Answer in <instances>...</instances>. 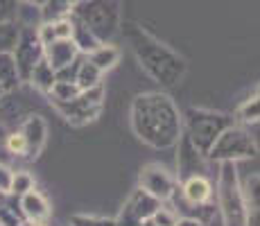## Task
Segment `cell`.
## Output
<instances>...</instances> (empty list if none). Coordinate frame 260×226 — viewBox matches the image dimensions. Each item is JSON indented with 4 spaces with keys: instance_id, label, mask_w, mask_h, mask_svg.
Returning <instances> with one entry per match:
<instances>
[{
    "instance_id": "1",
    "label": "cell",
    "mask_w": 260,
    "mask_h": 226,
    "mask_svg": "<svg viewBox=\"0 0 260 226\" xmlns=\"http://www.w3.org/2000/svg\"><path fill=\"white\" fill-rule=\"evenodd\" d=\"M129 124L134 136L152 149L177 147L183 136V113L163 90L138 93L129 107Z\"/></svg>"
},
{
    "instance_id": "2",
    "label": "cell",
    "mask_w": 260,
    "mask_h": 226,
    "mask_svg": "<svg viewBox=\"0 0 260 226\" xmlns=\"http://www.w3.org/2000/svg\"><path fill=\"white\" fill-rule=\"evenodd\" d=\"M120 32H122L124 41H127L141 70L147 77H152L156 84H161L163 88H172V86H179L186 79L188 75L186 57H181L177 50H172L170 45L158 41L143 25L127 21L122 23Z\"/></svg>"
},
{
    "instance_id": "3",
    "label": "cell",
    "mask_w": 260,
    "mask_h": 226,
    "mask_svg": "<svg viewBox=\"0 0 260 226\" xmlns=\"http://www.w3.org/2000/svg\"><path fill=\"white\" fill-rule=\"evenodd\" d=\"M181 113H183V136L204 156H208L215 140L222 136L224 129H229L236 122V118L231 113L213 111V109H204V107H190Z\"/></svg>"
},
{
    "instance_id": "4",
    "label": "cell",
    "mask_w": 260,
    "mask_h": 226,
    "mask_svg": "<svg viewBox=\"0 0 260 226\" xmlns=\"http://www.w3.org/2000/svg\"><path fill=\"white\" fill-rule=\"evenodd\" d=\"M217 185H215V197H217V215L222 219V226H247L249 210L244 204L242 183L238 179L236 163H217Z\"/></svg>"
},
{
    "instance_id": "5",
    "label": "cell",
    "mask_w": 260,
    "mask_h": 226,
    "mask_svg": "<svg viewBox=\"0 0 260 226\" xmlns=\"http://www.w3.org/2000/svg\"><path fill=\"white\" fill-rule=\"evenodd\" d=\"M102 43L113 41L122 27V9L120 0H79L73 12Z\"/></svg>"
},
{
    "instance_id": "6",
    "label": "cell",
    "mask_w": 260,
    "mask_h": 226,
    "mask_svg": "<svg viewBox=\"0 0 260 226\" xmlns=\"http://www.w3.org/2000/svg\"><path fill=\"white\" fill-rule=\"evenodd\" d=\"M104 100H107V88H104V84H98L93 88L82 90L73 100H50V107L71 127H86L102 115Z\"/></svg>"
},
{
    "instance_id": "7",
    "label": "cell",
    "mask_w": 260,
    "mask_h": 226,
    "mask_svg": "<svg viewBox=\"0 0 260 226\" xmlns=\"http://www.w3.org/2000/svg\"><path fill=\"white\" fill-rule=\"evenodd\" d=\"M258 156V143L244 124L233 122L229 129H224L222 136L215 140V145L208 152V160L213 163H238V160L256 158Z\"/></svg>"
},
{
    "instance_id": "8",
    "label": "cell",
    "mask_w": 260,
    "mask_h": 226,
    "mask_svg": "<svg viewBox=\"0 0 260 226\" xmlns=\"http://www.w3.org/2000/svg\"><path fill=\"white\" fill-rule=\"evenodd\" d=\"M161 199H156L154 195H149L147 190H143L141 185L132 190L124 204L120 206V213L113 217L116 226H141L143 219H149L158 208H161Z\"/></svg>"
},
{
    "instance_id": "9",
    "label": "cell",
    "mask_w": 260,
    "mask_h": 226,
    "mask_svg": "<svg viewBox=\"0 0 260 226\" xmlns=\"http://www.w3.org/2000/svg\"><path fill=\"white\" fill-rule=\"evenodd\" d=\"M138 185H141L143 190H147L149 195H154L156 199H161V202H168L174 195V190L179 188V179L166 165L147 163V165H143L141 172H138Z\"/></svg>"
},
{
    "instance_id": "10",
    "label": "cell",
    "mask_w": 260,
    "mask_h": 226,
    "mask_svg": "<svg viewBox=\"0 0 260 226\" xmlns=\"http://www.w3.org/2000/svg\"><path fill=\"white\" fill-rule=\"evenodd\" d=\"M12 54L16 59V68H18L21 79L27 82L34 66L46 57L43 54V41L39 37V27H21V37H18V43Z\"/></svg>"
},
{
    "instance_id": "11",
    "label": "cell",
    "mask_w": 260,
    "mask_h": 226,
    "mask_svg": "<svg viewBox=\"0 0 260 226\" xmlns=\"http://www.w3.org/2000/svg\"><path fill=\"white\" fill-rule=\"evenodd\" d=\"M18 129H21L25 143H27V160H37L48 145V122L43 120V115L29 113L23 118Z\"/></svg>"
},
{
    "instance_id": "12",
    "label": "cell",
    "mask_w": 260,
    "mask_h": 226,
    "mask_svg": "<svg viewBox=\"0 0 260 226\" xmlns=\"http://www.w3.org/2000/svg\"><path fill=\"white\" fill-rule=\"evenodd\" d=\"M166 204H170L174 208V213L179 217H186V219H194V222L204 224V226H211L215 215H217V204L213 202H206V204H194V202H188L186 197L181 195V190H174V195L168 199Z\"/></svg>"
},
{
    "instance_id": "13",
    "label": "cell",
    "mask_w": 260,
    "mask_h": 226,
    "mask_svg": "<svg viewBox=\"0 0 260 226\" xmlns=\"http://www.w3.org/2000/svg\"><path fill=\"white\" fill-rule=\"evenodd\" d=\"M43 54H46V61L54 68V73L61 68H66L68 63H73L79 57V48L75 45L73 37H63V39H54V41L43 43Z\"/></svg>"
},
{
    "instance_id": "14",
    "label": "cell",
    "mask_w": 260,
    "mask_h": 226,
    "mask_svg": "<svg viewBox=\"0 0 260 226\" xmlns=\"http://www.w3.org/2000/svg\"><path fill=\"white\" fill-rule=\"evenodd\" d=\"M21 208L27 222H32L34 226L48 224L50 215H52V206H50L48 197L43 192H39L37 188L27 190L25 195H21Z\"/></svg>"
},
{
    "instance_id": "15",
    "label": "cell",
    "mask_w": 260,
    "mask_h": 226,
    "mask_svg": "<svg viewBox=\"0 0 260 226\" xmlns=\"http://www.w3.org/2000/svg\"><path fill=\"white\" fill-rule=\"evenodd\" d=\"M179 190L188 202L206 204L215 199V185L206 174H190L183 181H179Z\"/></svg>"
},
{
    "instance_id": "16",
    "label": "cell",
    "mask_w": 260,
    "mask_h": 226,
    "mask_svg": "<svg viewBox=\"0 0 260 226\" xmlns=\"http://www.w3.org/2000/svg\"><path fill=\"white\" fill-rule=\"evenodd\" d=\"M179 149H181V154H179V158H177V163H179L177 179L183 181L186 177H190V174H204V165H197V163L208 160V156H204L186 136H181V140H179Z\"/></svg>"
},
{
    "instance_id": "17",
    "label": "cell",
    "mask_w": 260,
    "mask_h": 226,
    "mask_svg": "<svg viewBox=\"0 0 260 226\" xmlns=\"http://www.w3.org/2000/svg\"><path fill=\"white\" fill-rule=\"evenodd\" d=\"M23 84L16 68V59L12 52H0V88L5 93H14Z\"/></svg>"
},
{
    "instance_id": "18",
    "label": "cell",
    "mask_w": 260,
    "mask_h": 226,
    "mask_svg": "<svg viewBox=\"0 0 260 226\" xmlns=\"http://www.w3.org/2000/svg\"><path fill=\"white\" fill-rule=\"evenodd\" d=\"M54 82H57V73H54V68L46 61V57L34 66V70L29 73V77H27V84H32V86L37 90H41L43 95H48L50 90H52Z\"/></svg>"
},
{
    "instance_id": "19",
    "label": "cell",
    "mask_w": 260,
    "mask_h": 226,
    "mask_svg": "<svg viewBox=\"0 0 260 226\" xmlns=\"http://www.w3.org/2000/svg\"><path fill=\"white\" fill-rule=\"evenodd\" d=\"M86 57H88V61H93L102 73H107V70L116 68V63L120 61V50L109 41V43H100L98 48L86 54Z\"/></svg>"
},
{
    "instance_id": "20",
    "label": "cell",
    "mask_w": 260,
    "mask_h": 226,
    "mask_svg": "<svg viewBox=\"0 0 260 226\" xmlns=\"http://www.w3.org/2000/svg\"><path fill=\"white\" fill-rule=\"evenodd\" d=\"M71 23H73V34H71V37H73L75 45L79 48V52H82V54H88L91 50H95L100 43H102V41H100V39L91 32V29H88L86 25L79 21V18H75L73 14H71Z\"/></svg>"
},
{
    "instance_id": "21",
    "label": "cell",
    "mask_w": 260,
    "mask_h": 226,
    "mask_svg": "<svg viewBox=\"0 0 260 226\" xmlns=\"http://www.w3.org/2000/svg\"><path fill=\"white\" fill-rule=\"evenodd\" d=\"M102 70L95 66L93 61H88V57L84 54L82 63H79V70H77V77H75V82L79 84V88L86 90V88H93L98 86V84H102Z\"/></svg>"
},
{
    "instance_id": "22",
    "label": "cell",
    "mask_w": 260,
    "mask_h": 226,
    "mask_svg": "<svg viewBox=\"0 0 260 226\" xmlns=\"http://www.w3.org/2000/svg\"><path fill=\"white\" fill-rule=\"evenodd\" d=\"M233 118L238 120V124H244V127H247V124H260V93L244 100L236 109Z\"/></svg>"
},
{
    "instance_id": "23",
    "label": "cell",
    "mask_w": 260,
    "mask_h": 226,
    "mask_svg": "<svg viewBox=\"0 0 260 226\" xmlns=\"http://www.w3.org/2000/svg\"><path fill=\"white\" fill-rule=\"evenodd\" d=\"M79 0H46V5L41 7L43 21H54V18H66L71 16L77 7Z\"/></svg>"
},
{
    "instance_id": "24",
    "label": "cell",
    "mask_w": 260,
    "mask_h": 226,
    "mask_svg": "<svg viewBox=\"0 0 260 226\" xmlns=\"http://www.w3.org/2000/svg\"><path fill=\"white\" fill-rule=\"evenodd\" d=\"M242 183V195H244V204H247V210H258L260 208V174H249Z\"/></svg>"
},
{
    "instance_id": "25",
    "label": "cell",
    "mask_w": 260,
    "mask_h": 226,
    "mask_svg": "<svg viewBox=\"0 0 260 226\" xmlns=\"http://www.w3.org/2000/svg\"><path fill=\"white\" fill-rule=\"evenodd\" d=\"M18 37H21V25H16V21L0 23V52H14Z\"/></svg>"
},
{
    "instance_id": "26",
    "label": "cell",
    "mask_w": 260,
    "mask_h": 226,
    "mask_svg": "<svg viewBox=\"0 0 260 226\" xmlns=\"http://www.w3.org/2000/svg\"><path fill=\"white\" fill-rule=\"evenodd\" d=\"M7 152L12 158H25L27 160V143H25L23 134L18 127L7 132Z\"/></svg>"
},
{
    "instance_id": "27",
    "label": "cell",
    "mask_w": 260,
    "mask_h": 226,
    "mask_svg": "<svg viewBox=\"0 0 260 226\" xmlns=\"http://www.w3.org/2000/svg\"><path fill=\"white\" fill-rule=\"evenodd\" d=\"M37 188V181H34V177L27 172V170H14L12 172V183H9V192L14 195H25L27 190Z\"/></svg>"
},
{
    "instance_id": "28",
    "label": "cell",
    "mask_w": 260,
    "mask_h": 226,
    "mask_svg": "<svg viewBox=\"0 0 260 226\" xmlns=\"http://www.w3.org/2000/svg\"><path fill=\"white\" fill-rule=\"evenodd\" d=\"M79 93H82V88H79L77 82H61V79H57L52 90L48 93V100H73Z\"/></svg>"
},
{
    "instance_id": "29",
    "label": "cell",
    "mask_w": 260,
    "mask_h": 226,
    "mask_svg": "<svg viewBox=\"0 0 260 226\" xmlns=\"http://www.w3.org/2000/svg\"><path fill=\"white\" fill-rule=\"evenodd\" d=\"M71 226H116L113 217H100V215L77 213L71 217Z\"/></svg>"
},
{
    "instance_id": "30",
    "label": "cell",
    "mask_w": 260,
    "mask_h": 226,
    "mask_svg": "<svg viewBox=\"0 0 260 226\" xmlns=\"http://www.w3.org/2000/svg\"><path fill=\"white\" fill-rule=\"evenodd\" d=\"M152 219H154V222H156L158 226H177L179 215L174 213L172 206H166V202H163V204H161V208H158L156 213L152 215Z\"/></svg>"
},
{
    "instance_id": "31",
    "label": "cell",
    "mask_w": 260,
    "mask_h": 226,
    "mask_svg": "<svg viewBox=\"0 0 260 226\" xmlns=\"http://www.w3.org/2000/svg\"><path fill=\"white\" fill-rule=\"evenodd\" d=\"M21 0H0V23L16 21V9Z\"/></svg>"
},
{
    "instance_id": "32",
    "label": "cell",
    "mask_w": 260,
    "mask_h": 226,
    "mask_svg": "<svg viewBox=\"0 0 260 226\" xmlns=\"http://www.w3.org/2000/svg\"><path fill=\"white\" fill-rule=\"evenodd\" d=\"M7 132L9 129L5 124H0V163H9L12 160V156L7 152Z\"/></svg>"
},
{
    "instance_id": "33",
    "label": "cell",
    "mask_w": 260,
    "mask_h": 226,
    "mask_svg": "<svg viewBox=\"0 0 260 226\" xmlns=\"http://www.w3.org/2000/svg\"><path fill=\"white\" fill-rule=\"evenodd\" d=\"M12 172H14V170L9 168L7 163H0V192L9 190V183H12Z\"/></svg>"
},
{
    "instance_id": "34",
    "label": "cell",
    "mask_w": 260,
    "mask_h": 226,
    "mask_svg": "<svg viewBox=\"0 0 260 226\" xmlns=\"http://www.w3.org/2000/svg\"><path fill=\"white\" fill-rule=\"evenodd\" d=\"M247 226H260V208H258V210H251V213H249Z\"/></svg>"
},
{
    "instance_id": "35",
    "label": "cell",
    "mask_w": 260,
    "mask_h": 226,
    "mask_svg": "<svg viewBox=\"0 0 260 226\" xmlns=\"http://www.w3.org/2000/svg\"><path fill=\"white\" fill-rule=\"evenodd\" d=\"M177 226H204V224L194 222V219H186V217H179V222H177Z\"/></svg>"
},
{
    "instance_id": "36",
    "label": "cell",
    "mask_w": 260,
    "mask_h": 226,
    "mask_svg": "<svg viewBox=\"0 0 260 226\" xmlns=\"http://www.w3.org/2000/svg\"><path fill=\"white\" fill-rule=\"evenodd\" d=\"M21 3H29V5H37V7H43L46 0H21Z\"/></svg>"
},
{
    "instance_id": "37",
    "label": "cell",
    "mask_w": 260,
    "mask_h": 226,
    "mask_svg": "<svg viewBox=\"0 0 260 226\" xmlns=\"http://www.w3.org/2000/svg\"><path fill=\"white\" fill-rule=\"evenodd\" d=\"M141 226H158V224H156V222H154V219H152V217H149V219H143V224H141Z\"/></svg>"
},
{
    "instance_id": "38",
    "label": "cell",
    "mask_w": 260,
    "mask_h": 226,
    "mask_svg": "<svg viewBox=\"0 0 260 226\" xmlns=\"http://www.w3.org/2000/svg\"><path fill=\"white\" fill-rule=\"evenodd\" d=\"M21 226H34V224H32V222H27V219H25V222H23Z\"/></svg>"
},
{
    "instance_id": "39",
    "label": "cell",
    "mask_w": 260,
    "mask_h": 226,
    "mask_svg": "<svg viewBox=\"0 0 260 226\" xmlns=\"http://www.w3.org/2000/svg\"><path fill=\"white\" fill-rule=\"evenodd\" d=\"M3 93H5V90H3V88H0V98H3Z\"/></svg>"
},
{
    "instance_id": "40",
    "label": "cell",
    "mask_w": 260,
    "mask_h": 226,
    "mask_svg": "<svg viewBox=\"0 0 260 226\" xmlns=\"http://www.w3.org/2000/svg\"><path fill=\"white\" fill-rule=\"evenodd\" d=\"M258 93H260V86H258Z\"/></svg>"
},
{
    "instance_id": "41",
    "label": "cell",
    "mask_w": 260,
    "mask_h": 226,
    "mask_svg": "<svg viewBox=\"0 0 260 226\" xmlns=\"http://www.w3.org/2000/svg\"><path fill=\"white\" fill-rule=\"evenodd\" d=\"M0 226H3V224H0Z\"/></svg>"
}]
</instances>
